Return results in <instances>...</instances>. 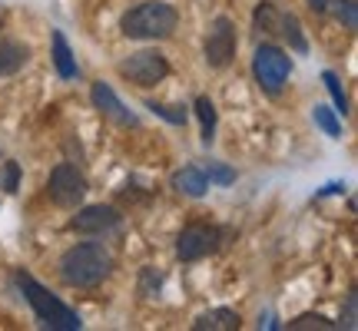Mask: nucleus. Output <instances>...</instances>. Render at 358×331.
Masks as SVG:
<instances>
[{"label": "nucleus", "instance_id": "obj_14", "mask_svg": "<svg viewBox=\"0 0 358 331\" xmlns=\"http://www.w3.org/2000/svg\"><path fill=\"white\" fill-rule=\"evenodd\" d=\"M53 66H57L60 80H77L80 77L77 57H73V50H70L64 30H53Z\"/></svg>", "mask_w": 358, "mask_h": 331}, {"label": "nucleus", "instance_id": "obj_11", "mask_svg": "<svg viewBox=\"0 0 358 331\" xmlns=\"http://www.w3.org/2000/svg\"><path fill=\"white\" fill-rule=\"evenodd\" d=\"M169 186H173L179 196L199 199V196H206V189H209V179H206V172L199 169V166H182V169H176V172H173Z\"/></svg>", "mask_w": 358, "mask_h": 331}, {"label": "nucleus", "instance_id": "obj_1", "mask_svg": "<svg viewBox=\"0 0 358 331\" xmlns=\"http://www.w3.org/2000/svg\"><path fill=\"white\" fill-rule=\"evenodd\" d=\"M60 279L70 288H93L113 272V252L103 242H77L60 255Z\"/></svg>", "mask_w": 358, "mask_h": 331}, {"label": "nucleus", "instance_id": "obj_6", "mask_svg": "<svg viewBox=\"0 0 358 331\" xmlns=\"http://www.w3.org/2000/svg\"><path fill=\"white\" fill-rule=\"evenodd\" d=\"M226 239V229L219 226H206V222H192L179 232L176 239V258L179 262H199L206 255L219 252V245Z\"/></svg>", "mask_w": 358, "mask_h": 331}, {"label": "nucleus", "instance_id": "obj_17", "mask_svg": "<svg viewBox=\"0 0 358 331\" xmlns=\"http://www.w3.org/2000/svg\"><path fill=\"white\" fill-rule=\"evenodd\" d=\"M146 110L159 119H166L173 126H186V119H189V110L182 106V103H156V100H146Z\"/></svg>", "mask_w": 358, "mask_h": 331}, {"label": "nucleus", "instance_id": "obj_25", "mask_svg": "<svg viewBox=\"0 0 358 331\" xmlns=\"http://www.w3.org/2000/svg\"><path fill=\"white\" fill-rule=\"evenodd\" d=\"M159 285H163V275H159V272H153V268H143V275H140V295L153 298V295H159Z\"/></svg>", "mask_w": 358, "mask_h": 331}, {"label": "nucleus", "instance_id": "obj_2", "mask_svg": "<svg viewBox=\"0 0 358 331\" xmlns=\"http://www.w3.org/2000/svg\"><path fill=\"white\" fill-rule=\"evenodd\" d=\"M13 281H17L20 295L27 298V305L34 308V315H37V321L43 328H50V331H80L83 328V321H80L77 311L66 305V302H60L47 285H40L30 272H17Z\"/></svg>", "mask_w": 358, "mask_h": 331}, {"label": "nucleus", "instance_id": "obj_21", "mask_svg": "<svg viewBox=\"0 0 358 331\" xmlns=\"http://www.w3.org/2000/svg\"><path fill=\"white\" fill-rule=\"evenodd\" d=\"M335 3V20L345 24V30H358V3L355 0H332Z\"/></svg>", "mask_w": 358, "mask_h": 331}, {"label": "nucleus", "instance_id": "obj_9", "mask_svg": "<svg viewBox=\"0 0 358 331\" xmlns=\"http://www.w3.org/2000/svg\"><path fill=\"white\" fill-rule=\"evenodd\" d=\"M120 222H123V216L116 212L113 205H83L77 216L66 222V229L70 232H80V235H106V232L120 229Z\"/></svg>", "mask_w": 358, "mask_h": 331}, {"label": "nucleus", "instance_id": "obj_28", "mask_svg": "<svg viewBox=\"0 0 358 331\" xmlns=\"http://www.w3.org/2000/svg\"><path fill=\"white\" fill-rule=\"evenodd\" d=\"M0 27H3V13H0Z\"/></svg>", "mask_w": 358, "mask_h": 331}, {"label": "nucleus", "instance_id": "obj_18", "mask_svg": "<svg viewBox=\"0 0 358 331\" xmlns=\"http://www.w3.org/2000/svg\"><path fill=\"white\" fill-rule=\"evenodd\" d=\"M312 119H315V126H319L329 140H342V123H338V113H335V110L315 106V110H312Z\"/></svg>", "mask_w": 358, "mask_h": 331}, {"label": "nucleus", "instance_id": "obj_7", "mask_svg": "<svg viewBox=\"0 0 358 331\" xmlns=\"http://www.w3.org/2000/svg\"><path fill=\"white\" fill-rule=\"evenodd\" d=\"M47 192H50V199L60 205V209H73V205H80L83 199H87L90 182L73 163H60V166H53L50 169Z\"/></svg>", "mask_w": 358, "mask_h": 331}, {"label": "nucleus", "instance_id": "obj_8", "mask_svg": "<svg viewBox=\"0 0 358 331\" xmlns=\"http://www.w3.org/2000/svg\"><path fill=\"white\" fill-rule=\"evenodd\" d=\"M236 47H239L236 24H232L229 17H216L209 24V30H206V43H203L206 64L213 66V70H226L236 60Z\"/></svg>", "mask_w": 358, "mask_h": 331}, {"label": "nucleus", "instance_id": "obj_19", "mask_svg": "<svg viewBox=\"0 0 358 331\" xmlns=\"http://www.w3.org/2000/svg\"><path fill=\"white\" fill-rule=\"evenodd\" d=\"M322 83H325L329 96H332V103H335V113L345 116L348 113V96H345V89H342V80L335 77L332 70H325V73H322Z\"/></svg>", "mask_w": 358, "mask_h": 331}, {"label": "nucleus", "instance_id": "obj_20", "mask_svg": "<svg viewBox=\"0 0 358 331\" xmlns=\"http://www.w3.org/2000/svg\"><path fill=\"white\" fill-rule=\"evenodd\" d=\"M279 17L282 10L275 3H259L256 7V27L262 34H279Z\"/></svg>", "mask_w": 358, "mask_h": 331}, {"label": "nucleus", "instance_id": "obj_5", "mask_svg": "<svg viewBox=\"0 0 358 331\" xmlns=\"http://www.w3.org/2000/svg\"><path fill=\"white\" fill-rule=\"evenodd\" d=\"M116 73L127 83H133V87L150 89L169 77V64L159 50H140V53H129L127 60L116 66Z\"/></svg>", "mask_w": 358, "mask_h": 331}, {"label": "nucleus", "instance_id": "obj_22", "mask_svg": "<svg viewBox=\"0 0 358 331\" xmlns=\"http://www.w3.org/2000/svg\"><path fill=\"white\" fill-rule=\"evenodd\" d=\"M206 179H209V186L216 182V186H232L236 182V169H229V166H222V163H209L203 169Z\"/></svg>", "mask_w": 358, "mask_h": 331}, {"label": "nucleus", "instance_id": "obj_16", "mask_svg": "<svg viewBox=\"0 0 358 331\" xmlns=\"http://www.w3.org/2000/svg\"><path fill=\"white\" fill-rule=\"evenodd\" d=\"M192 110H196V116H199V123H203V142L209 146V142L216 140V103L209 100V96H196V103H192Z\"/></svg>", "mask_w": 358, "mask_h": 331}, {"label": "nucleus", "instance_id": "obj_4", "mask_svg": "<svg viewBox=\"0 0 358 331\" xmlns=\"http://www.w3.org/2000/svg\"><path fill=\"white\" fill-rule=\"evenodd\" d=\"M289 73H292L289 53L275 43H259L256 53H252V77H256L259 89L266 96H279L282 87L289 83Z\"/></svg>", "mask_w": 358, "mask_h": 331}, {"label": "nucleus", "instance_id": "obj_10", "mask_svg": "<svg viewBox=\"0 0 358 331\" xmlns=\"http://www.w3.org/2000/svg\"><path fill=\"white\" fill-rule=\"evenodd\" d=\"M90 100H93V106H96L106 119H113L116 126H136V123H140V119H136V113H129L127 103L116 96V89L110 87V83H103V80H96V83H93V89H90Z\"/></svg>", "mask_w": 358, "mask_h": 331}, {"label": "nucleus", "instance_id": "obj_15", "mask_svg": "<svg viewBox=\"0 0 358 331\" xmlns=\"http://www.w3.org/2000/svg\"><path fill=\"white\" fill-rule=\"evenodd\" d=\"M279 37L289 40V50L308 53V40H306V34H302V24H299L295 13H282L279 17Z\"/></svg>", "mask_w": 358, "mask_h": 331}, {"label": "nucleus", "instance_id": "obj_13", "mask_svg": "<svg viewBox=\"0 0 358 331\" xmlns=\"http://www.w3.org/2000/svg\"><path fill=\"white\" fill-rule=\"evenodd\" d=\"M239 325H243V318L232 308H213V311H203L199 318L192 321L196 331H236Z\"/></svg>", "mask_w": 358, "mask_h": 331}, {"label": "nucleus", "instance_id": "obj_27", "mask_svg": "<svg viewBox=\"0 0 358 331\" xmlns=\"http://www.w3.org/2000/svg\"><path fill=\"white\" fill-rule=\"evenodd\" d=\"M306 3H308V10L312 13H325L329 7H332V0H306Z\"/></svg>", "mask_w": 358, "mask_h": 331}, {"label": "nucleus", "instance_id": "obj_23", "mask_svg": "<svg viewBox=\"0 0 358 331\" xmlns=\"http://www.w3.org/2000/svg\"><path fill=\"white\" fill-rule=\"evenodd\" d=\"M0 189L10 192V196L20 189V166L13 163V159H7V163H3V169H0Z\"/></svg>", "mask_w": 358, "mask_h": 331}, {"label": "nucleus", "instance_id": "obj_12", "mask_svg": "<svg viewBox=\"0 0 358 331\" xmlns=\"http://www.w3.org/2000/svg\"><path fill=\"white\" fill-rule=\"evenodd\" d=\"M30 64V47L20 40H0V77H13Z\"/></svg>", "mask_w": 358, "mask_h": 331}, {"label": "nucleus", "instance_id": "obj_26", "mask_svg": "<svg viewBox=\"0 0 358 331\" xmlns=\"http://www.w3.org/2000/svg\"><path fill=\"white\" fill-rule=\"evenodd\" d=\"M355 308H358V295L352 292V295H348V302H345V318L338 321V328H342V325H345L348 331L355 328Z\"/></svg>", "mask_w": 358, "mask_h": 331}, {"label": "nucleus", "instance_id": "obj_24", "mask_svg": "<svg viewBox=\"0 0 358 331\" xmlns=\"http://www.w3.org/2000/svg\"><path fill=\"white\" fill-rule=\"evenodd\" d=\"M289 328L292 331H302V328H335V321H329L325 315H299L295 321H289Z\"/></svg>", "mask_w": 358, "mask_h": 331}, {"label": "nucleus", "instance_id": "obj_3", "mask_svg": "<svg viewBox=\"0 0 358 331\" xmlns=\"http://www.w3.org/2000/svg\"><path fill=\"white\" fill-rule=\"evenodd\" d=\"M179 24V13L166 0H143L133 10L123 13L120 30L127 40H166Z\"/></svg>", "mask_w": 358, "mask_h": 331}]
</instances>
